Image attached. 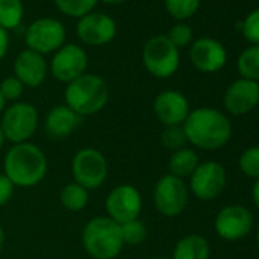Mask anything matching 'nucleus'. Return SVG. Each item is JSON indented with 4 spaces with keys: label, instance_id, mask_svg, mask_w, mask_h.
Returning <instances> with one entry per match:
<instances>
[{
    "label": "nucleus",
    "instance_id": "1",
    "mask_svg": "<svg viewBox=\"0 0 259 259\" xmlns=\"http://www.w3.org/2000/svg\"><path fill=\"white\" fill-rule=\"evenodd\" d=\"M183 130L191 145L206 151L223 148L232 138V123L229 117L212 107L191 110L183 122Z\"/></svg>",
    "mask_w": 259,
    "mask_h": 259
},
{
    "label": "nucleus",
    "instance_id": "2",
    "mask_svg": "<svg viewBox=\"0 0 259 259\" xmlns=\"http://www.w3.org/2000/svg\"><path fill=\"white\" fill-rule=\"evenodd\" d=\"M46 154L32 142L16 144L5 154L4 174L16 188H34L46 177Z\"/></svg>",
    "mask_w": 259,
    "mask_h": 259
},
{
    "label": "nucleus",
    "instance_id": "3",
    "mask_svg": "<svg viewBox=\"0 0 259 259\" xmlns=\"http://www.w3.org/2000/svg\"><path fill=\"white\" fill-rule=\"evenodd\" d=\"M110 89L107 81L95 73H84L69 82L64 90V104L78 116H93L108 102Z\"/></svg>",
    "mask_w": 259,
    "mask_h": 259
},
{
    "label": "nucleus",
    "instance_id": "4",
    "mask_svg": "<svg viewBox=\"0 0 259 259\" xmlns=\"http://www.w3.org/2000/svg\"><path fill=\"white\" fill-rule=\"evenodd\" d=\"M82 247L93 259H114L123 248L120 226L107 215L93 217L82 229Z\"/></svg>",
    "mask_w": 259,
    "mask_h": 259
},
{
    "label": "nucleus",
    "instance_id": "5",
    "mask_svg": "<svg viewBox=\"0 0 259 259\" xmlns=\"http://www.w3.org/2000/svg\"><path fill=\"white\" fill-rule=\"evenodd\" d=\"M38 110L29 102H13L10 107H5L0 119L5 139L11 144L29 142L38 128Z\"/></svg>",
    "mask_w": 259,
    "mask_h": 259
},
{
    "label": "nucleus",
    "instance_id": "6",
    "mask_svg": "<svg viewBox=\"0 0 259 259\" xmlns=\"http://www.w3.org/2000/svg\"><path fill=\"white\" fill-rule=\"evenodd\" d=\"M142 63L154 78H171L180 66V49H177L166 35L151 37L142 49Z\"/></svg>",
    "mask_w": 259,
    "mask_h": 259
},
{
    "label": "nucleus",
    "instance_id": "7",
    "mask_svg": "<svg viewBox=\"0 0 259 259\" xmlns=\"http://www.w3.org/2000/svg\"><path fill=\"white\" fill-rule=\"evenodd\" d=\"M73 182L87 191L101 188L108 177V163L105 156L92 147L81 148L72 159Z\"/></svg>",
    "mask_w": 259,
    "mask_h": 259
},
{
    "label": "nucleus",
    "instance_id": "8",
    "mask_svg": "<svg viewBox=\"0 0 259 259\" xmlns=\"http://www.w3.org/2000/svg\"><path fill=\"white\" fill-rule=\"evenodd\" d=\"M25 41L28 49L34 52L41 55L54 54L66 45V28L57 19L40 17L28 26Z\"/></svg>",
    "mask_w": 259,
    "mask_h": 259
},
{
    "label": "nucleus",
    "instance_id": "9",
    "mask_svg": "<svg viewBox=\"0 0 259 259\" xmlns=\"http://www.w3.org/2000/svg\"><path fill=\"white\" fill-rule=\"evenodd\" d=\"M153 200L157 212L163 217H179L188 206L189 188L185 180L166 174L157 180L153 191Z\"/></svg>",
    "mask_w": 259,
    "mask_h": 259
},
{
    "label": "nucleus",
    "instance_id": "10",
    "mask_svg": "<svg viewBox=\"0 0 259 259\" xmlns=\"http://www.w3.org/2000/svg\"><path fill=\"white\" fill-rule=\"evenodd\" d=\"M105 212L117 224L139 218L142 212V195L139 189L130 183L114 186L105 198Z\"/></svg>",
    "mask_w": 259,
    "mask_h": 259
},
{
    "label": "nucleus",
    "instance_id": "11",
    "mask_svg": "<svg viewBox=\"0 0 259 259\" xmlns=\"http://www.w3.org/2000/svg\"><path fill=\"white\" fill-rule=\"evenodd\" d=\"M87 52L81 46L69 43L63 45L57 52H54L51 61V73L57 81L69 84L87 73Z\"/></svg>",
    "mask_w": 259,
    "mask_h": 259
},
{
    "label": "nucleus",
    "instance_id": "12",
    "mask_svg": "<svg viewBox=\"0 0 259 259\" xmlns=\"http://www.w3.org/2000/svg\"><path fill=\"white\" fill-rule=\"evenodd\" d=\"M191 192L201 201L215 200L227 185V174L218 162H203L189 177Z\"/></svg>",
    "mask_w": 259,
    "mask_h": 259
},
{
    "label": "nucleus",
    "instance_id": "13",
    "mask_svg": "<svg viewBox=\"0 0 259 259\" xmlns=\"http://www.w3.org/2000/svg\"><path fill=\"white\" fill-rule=\"evenodd\" d=\"M117 34V26L113 17L104 13H90L76 23V35L78 38L92 48L105 46L114 40Z\"/></svg>",
    "mask_w": 259,
    "mask_h": 259
},
{
    "label": "nucleus",
    "instance_id": "14",
    "mask_svg": "<svg viewBox=\"0 0 259 259\" xmlns=\"http://www.w3.org/2000/svg\"><path fill=\"white\" fill-rule=\"evenodd\" d=\"M213 227L220 238L226 241H238L250 233L253 227V215L245 206L230 204L218 212Z\"/></svg>",
    "mask_w": 259,
    "mask_h": 259
},
{
    "label": "nucleus",
    "instance_id": "15",
    "mask_svg": "<svg viewBox=\"0 0 259 259\" xmlns=\"http://www.w3.org/2000/svg\"><path fill=\"white\" fill-rule=\"evenodd\" d=\"M189 58L192 66L203 73H215L227 63V51L221 41L209 37L195 40L191 45Z\"/></svg>",
    "mask_w": 259,
    "mask_h": 259
},
{
    "label": "nucleus",
    "instance_id": "16",
    "mask_svg": "<svg viewBox=\"0 0 259 259\" xmlns=\"http://www.w3.org/2000/svg\"><path fill=\"white\" fill-rule=\"evenodd\" d=\"M259 104V82L239 78L224 92L223 105L233 116H244Z\"/></svg>",
    "mask_w": 259,
    "mask_h": 259
},
{
    "label": "nucleus",
    "instance_id": "17",
    "mask_svg": "<svg viewBox=\"0 0 259 259\" xmlns=\"http://www.w3.org/2000/svg\"><path fill=\"white\" fill-rule=\"evenodd\" d=\"M156 117L165 126L183 125L188 114L191 113V105L188 98L177 90L160 92L153 104Z\"/></svg>",
    "mask_w": 259,
    "mask_h": 259
},
{
    "label": "nucleus",
    "instance_id": "18",
    "mask_svg": "<svg viewBox=\"0 0 259 259\" xmlns=\"http://www.w3.org/2000/svg\"><path fill=\"white\" fill-rule=\"evenodd\" d=\"M48 63L45 55L34 52L31 49L22 51L14 61V76L29 89L40 87L48 76Z\"/></svg>",
    "mask_w": 259,
    "mask_h": 259
},
{
    "label": "nucleus",
    "instance_id": "19",
    "mask_svg": "<svg viewBox=\"0 0 259 259\" xmlns=\"http://www.w3.org/2000/svg\"><path fill=\"white\" fill-rule=\"evenodd\" d=\"M81 122V116H78L72 108L66 104L52 107L45 117V133L48 138L60 141L69 138Z\"/></svg>",
    "mask_w": 259,
    "mask_h": 259
},
{
    "label": "nucleus",
    "instance_id": "20",
    "mask_svg": "<svg viewBox=\"0 0 259 259\" xmlns=\"http://www.w3.org/2000/svg\"><path fill=\"white\" fill-rule=\"evenodd\" d=\"M210 245L198 233H191L177 241L171 259H209Z\"/></svg>",
    "mask_w": 259,
    "mask_h": 259
},
{
    "label": "nucleus",
    "instance_id": "21",
    "mask_svg": "<svg viewBox=\"0 0 259 259\" xmlns=\"http://www.w3.org/2000/svg\"><path fill=\"white\" fill-rule=\"evenodd\" d=\"M198 165H200L198 154L192 148H186V147L179 151H174L168 160L169 174L182 180L191 177Z\"/></svg>",
    "mask_w": 259,
    "mask_h": 259
},
{
    "label": "nucleus",
    "instance_id": "22",
    "mask_svg": "<svg viewBox=\"0 0 259 259\" xmlns=\"http://www.w3.org/2000/svg\"><path fill=\"white\" fill-rule=\"evenodd\" d=\"M60 201L69 212H81L89 204V191L81 185L70 182L61 189Z\"/></svg>",
    "mask_w": 259,
    "mask_h": 259
},
{
    "label": "nucleus",
    "instance_id": "23",
    "mask_svg": "<svg viewBox=\"0 0 259 259\" xmlns=\"http://www.w3.org/2000/svg\"><path fill=\"white\" fill-rule=\"evenodd\" d=\"M25 16L22 0H0V28L5 31L16 29Z\"/></svg>",
    "mask_w": 259,
    "mask_h": 259
},
{
    "label": "nucleus",
    "instance_id": "24",
    "mask_svg": "<svg viewBox=\"0 0 259 259\" xmlns=\"http://www.w3.org/2000/svg\"><path fill=\"white\" fill-rule=\"evenodd\" d=\"M236 69L244 79L259 81V46H250L238 57Z\"/></svg>",
    "mask_w": 259,
    "mask_h": 259
},
{
    "label": "nucleus",
    "instance_id": "25",
    "mask_svg": "<svg viewBox=\"0 0 259 259\" xmlns=\"http://www.w3.org/2000/svg\"><path fill=\"white\" fill-rule=\"evenodd\" d=\"M99 0H54L58 11L72 19H81L96 8Z\"/></svg>",
    "mask_w": 259,
    "mask_h": 259
},
{
    "label": "nucleus",
    "instance_id": "26",
    "mask_svg": "<svg viewBox=\"0 0 259 259\" xmlns=\"http://www.w3.org/2000/svg\"><path fill=\"white\" fill-rule=\"evenodd\" d=\"M120 226V235H122V241L123 244L128 245H139L142 244L147 236H148V229L145 226L144 221H141L139 218L126 221Z\"/></svg>",
    "mask_w": 259,
    "mask_h": 259
},
{
    "label": "nucleus",
    "instance_id": "27",
    "mask_svg": "<svg viewBox=\"0 0 259 259\" xmlns=\"http://www.w3.org/2000/svg\"><path fill=\"white\" fill-rule=\"evenodd\" d=\"M200 4L201 0H165V8L172 19L183 22L198 11Z\"/></svg>",
    "mask_w": 259,
    "mask_h": 259
},
{
    "label": "nucleus",
    "instance_id": "28",
    "mask_svg": "<svg viewBox=\"0 0 259 259\" xmlns=\"http://www.w3.org/2000/svg\"><path fill=\"white\" fill-rule=\"evenodd\" d=\"M160 142H162L163 148H166V150H169L172 153L185 148L186 144H188V139H186V135H185L183 125L165 126L162 135H160Z\"/></svg>",
    "mask_w": 259,
    "mask_h": 259
},
{
    "label": "nucleus",
    "instance_id": "29",
    "mask_svg": "<svg viewBox=\"0 0 259 259\" xmlns=\"http://www.w3.org/2000/svg\"><path fill=\"white\" fill-rule=\"evenodd\" d=\"M239 169L250 179H259V145L242 151L238 160Z\"/></svg>",
    "mask_w": 259,
    "mask_h": 259
},
{
    "label": "nucleus",
    "instance_id": "30",
    "mask_svg": "<svg viewBox=\"0 0 259 259\" xmlns=\"http://www.w3.org/2000/svg\"><path fill=\"white\" fill-rule=\"evenodd\" d=\"M166 37L177 49H182V48L192 45L194 32H192V28L189 25H186L185 22H177L176 25H172L169 28Z\"/></svg>",
    "mask_w": 259,
    "mask_h": 259
},
{
    "label": "nucleus",
    "instance_id": "31",
    "mask_svg": "<svg viewBox=\"0 0 259 259\" xmlns=\"http://www.w3.org/2000/svg\"><path fill=\"white\" fill-rule=\"evenodd\" d=\"M241 32L251 46H259V8L253 10L242 20Z\"/></svg>",
    "mask_w": 259,
    "mask_h": 259
},
{
    "label": "nucleus",
    "instance_id": "32",
    "mask_svg": "<svg viewBox=\"0 0 259 259\" xmlns=\"http://www.w3.org/2000/svg\"><path fill=\"white\" fill-rule=\"evenodd\" d=\"M25 85L14 76H7L5 79L0 81V93L7 102H17L23 96Z\"/></svg>",
    "mask_w": 259,
    "mask_h": 259
},
{
    "label": "nucleus",
    "instance_id": "33",
    "mask_svg": "<svg viewBox=\"0 0 259 259\" xmlns=\"http://www.w3.org/2000/svg\"><path fill=\"white\" fill-rule=\"evenodd\" d=\"M14 189L16 186L13 185V182L4 172H0V207L5 206L13 198Z\"/></svg>",
    "mask_w": 259,
    "mask_h": 259
},
{
    "label": "nucleus",
    "instance_id": "34",
    "mask_svg": "<svg viewBox=\"0 0 259 259\" xmlns=\"http://www.w3.org/2000/svg\"><path fill=\"white\" fill-rule=\"evenodd\" d=\"M10 49V35L8 31H5L4 28H0V61H2Z\"/></svg>",
    "mask_w": 259,
    "mask_h": 259
},
{
    "label": "nucleus",
    "instance_id": "35",
    "mask_svg": "<svg viewBox=\"0 0 259 259\" xmlns=\"http://www.w3.org/2000/svg\"><path fill=\"white\" fill-rule=\"evenodd\" d=\"M251 198H253L254 206L259 209V179H256V182L251 188Z\"/></svg>",
    "mask_w": 259,
    "mask_h": 259
},
{
    "label": "nucleus",
    "instance_id": "36",
    "mask_svg": "<svg viewBox=\"0 0 259 259\" xmlns=\"http://www.w3.org/2000/svg\"><path fill=\"white\" fill-rule=\"evenodd\" d=\"M5 230H4V227L0 226V253L4 251V247H5Z\"/></svg>",
    "mask_w": 259,
    "mask_h": 259
},
{
    "label": "nucleus",
    "instance_id": "37",
    "mask_svg": "<svg viewBox=\"0 0 259 259\" xmlns=\"http://www.w3.org/2000/svg\"><path fill=\"white\" fill-rule=\"evenodd\" d=\"M7 139H5V135H4V130H2V125H0V151H2L4 145H5Z\"/></svg>",
    "mask_w": 259,
    "mask_h": 259
},
{
    "label": "nucleus",
    "instance_id": "38",
    "mask_svg": "<svg viewBox=\"0 0 259 259\" xmlns=\"http://www.w3.org/2000/svg\"><path fill=\"white\" fill-rule=\"evenodd\" d=\"M104 4H108V5H119V4H123L125 0H101Z\"/></svg>",
    "mask_w": 259,
    "mask_h": 259
},
{
    "label": "nucleus",
    "instance_id": "39",
    "mask_svg": "<svg viewBox=\"0 0 259 259\" xmlns=\"http://www.w3.org/2000/svg\"><path fill=\"white\" fill-rule=\"evenodd\" d=\"M5 105H7V101L4 99L2 93H0V114L4 113V110H5Z\"/></svg>",
    "mask_w": 259,
    "mask_h": 259
},
{
    "label": "nucleus",
    "instance_id": "40",
    "mask_svg": "<svg viewBox=\"0 0 259 259\" xmlns=\"http://www.w3.org/2000/svg\"><path fill=\"white\" fill-rule=\"evenodd\" d=\"M256 245H257V250H259V229H257V233H256Z\"/></svg>",
    "mask_w": 259,
    "mask_h": 259
},
{
    "label": "nucleus",
    "instance_id": "41",
    "mask_svg": "<svg viewBox=\"0 0 259 259\" xmlns=\"http://www.w3.org/2000/svg\"><path fill=\"white\" fill-rule=\"evenodd\" d=\"M153 259H169V257H163V256H157V257H153Z\"/></svg>",
    "mask_w": 259,
    "mask_h": 259
}]
</instances>
